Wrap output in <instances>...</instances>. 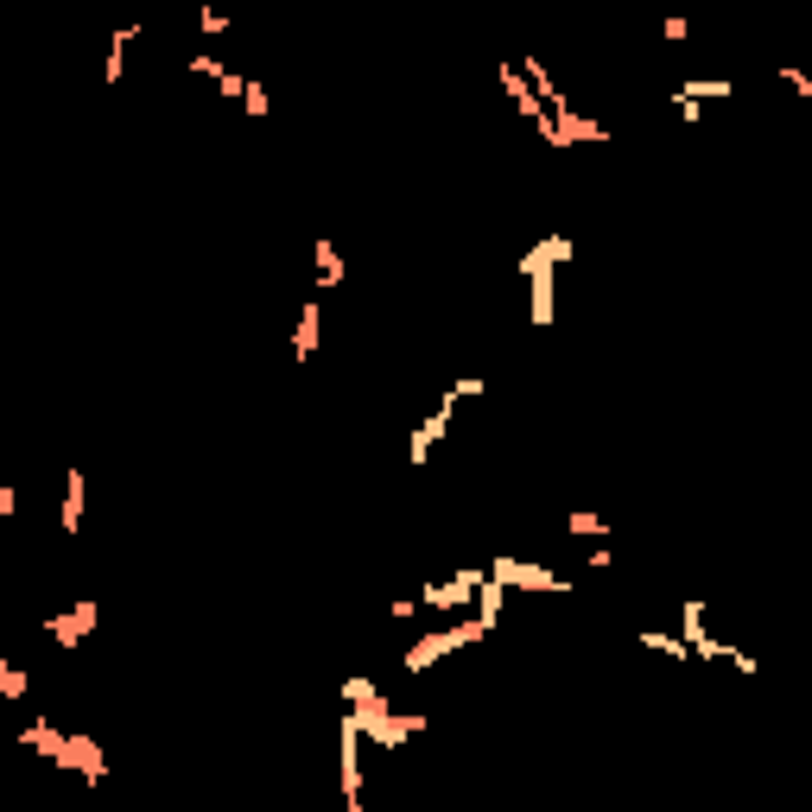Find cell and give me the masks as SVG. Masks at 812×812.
I'll return each instance as SVG.
<instances>
[{
  "mask_svg": "<svg viewBox=\"0 0 812 812\" xmlns=\"http://www.w3.org/2000/svg\"><path fill=\"white\" fill-rule=\"evenodd\" d=\"M96 629H101V603H96V597H76V603H64V609H51V616H45V634L64 648V654H76Z\"/></svg>",
  "mask_w": 812,
  "mask_h": 812,
  "instance_id": "obj_6",
  "label": "cell"
},
{
  "mask_svg": "<svg viewBox=\"0 0 812 812\" xmlns=\"http://www.w3.org/2000/svg\"><path fill=\"white\" fill-rule=\"evenodd\" d=\"M350 812H368V800H355V806H350Z\"/></svg>",
  "mask_w": 812,
  "mask_h": 812,
  "instance_id": "obj_28",
  "label": "cell"
},
{
  "mask_svg": "<svg viewBox=\"0 0 812 812\" xmlns=\"http://www.w3.org/2000/svg\"><path fill=\"white\" fill-rule=\"evenodd\" d=\"M32 698V673L13 654H0V705H25Z\"/></svg>",
  "mask_w": 812,
  "mask_h": 812,
  "instance_id": "obj_16",
  "label": "cell"
},
{
  "mask_svg": "<svg viewBox=\"0 0 812 812\" xmlns=\"http://www.w3.org/2000/svg\"><path fill=\"white\" fill-rule=\"evenodd\" d=\"M584 565H590V571H609V539H603V546H590V553H584Z\"/></svg>",
  "mask_w": 812,
  "mask_h": 812,
  "instance_id": "obj_27",
  "label": "cell"
},
{
  "mask_svg": "<svg viewBox=\"0 0 812 812\" xmlns=\"http://www.w3.org/2000/svg\"><path fill=\"white\" fill-rule=\"evenodd\" d=\"M184 71H191V76H203V83L216 89V83H223V71H228V64H223V57H216V51H191V57H184Z\"/></svg>",
  "mask_w": 812,
  "mask_h": 812,
  "instance_id": "obj_20",
  "label": "cell"
},
{
  "mask_svg": "<svg viewBox=\"0 0 812 812\" xmlns=\"http://www.w3.org/2000/svg\"><path fill=\"white\" fill-rule=\"evenodd\" d=\"M495 83L507 89V101H514V115H521V121H539V115H546V108H539V96H533V83L521 76V64H514V57H502V64H495Z\"/></svg>",
  "mask_w": 812,
  "mask_h": 812,
  "instance_id": "obj_12",
  "label": "cell"
},
{
  "mask_svg": "<svg viewBox=\"0 0 812 812\" xmlns=\"http://www.w3.org/2000/svg\"><path fill=\"white\" fill-rule=\"evenodd\" d=\"M578 242L571 235H539L527 254H514V279H527V324L546 330L558 318V274L571 267Z\"/></svg>",
  "mask_w": 812,
  "mask_h": 812,
  "instance_id": "obj_1",
  "label": "cell"
},
{
  "mask_svg": "<svg viewBox=\"0 0 812 812\" xmlns=\"http://www.w3.org/2000/svg\"><path fill=\"white\" fill-rule=\"evenodd\" d=\"M343 717L355 724V736H362V742H375V749H387V756H394V749H406L413 736L431 730V710H400V705H387V692H381L375 705H350Z\"/></svg>",
  "mask_w": 812,
  "mask_h": 812,
  "instance_id": "obj_2",
  "label": "cell"
},
{
  "mask_svg": "<svg viewBox=\"0 0 812 812\" xmlns=\"http://www.w3.org/2000/svg\"><path fill=\"white\" fill-rule=\"evenodd\" d=\"M13 514H20V489H13V482H0V521H13Z\"/></svg>",
  "mask_w": 812,
  "mask_h": 812,
  "instance_id": "obj_26",
  "label": "cell"
},
{
  "mask_svg": "<svg viewBox=\"0 0 812 812\" xmlns=\"http://www.w3.org/2000/svg\"><path fill=\"white\" fill-rule=\"evenodd\" d=\"M242 89H248V76H242V71H223V83H216V96H223V101H242Z\"/></svg>",
  "mask_w": 812,
  "mask_h": 812,
  "instance_id": "obj_23",
  "label": "cell"
},
{
  "mask_svg": "<svg viewBox=\"0 0 812 812\" xmlns=\"http://www.w3.org/2000/svg\"><path fill=\"white\" fill-rule=\"evenodd\" d=\"M445 431H451V419H445V413H426L419 426L406 431V463H413V470L431 463V451H438V438H445Z\"/></svg>",
  "mask_w": 812,
  "mask_h": 812,
  "instance_id": "obj_13",
  "label": "cell"
},
{
  "mask_svg": "<svg viewBox=\"0 0 812 812\" xmlns=\"http://www.w3.org/2000/svg\"><path fill=\"white\" fill-rule=\"evenodd\" d=\"M781 83H787V89H793L800 101H812V76H806V71H793V64H781Z\"/></svg>",
  "mask_w": 812,
  "mask_h": 812,
  "instance_id": "obj_22",
  "label": "cell"
},
{
  "mask_svg": "<svg viewBox=\"0 0 812 812\" xmlns=\"http://www.w3.org/2000/svg\"><path fill=\"white\" fill-rule=\"evenodd\" d=\"M489 584H502V590H539V597H571V578L553 571V565H539V558H489L482 565Z\"/></svg>",
  "mask_w": 812,
  "mask_h": 812,
  "instance_id": "obj_4",
  "label": "cell"
},
{
  "mask_svg": "<svg viewBox=\"0 0 812 812\" xmlns=\"http://www.w3.org/2000/svg\"><path fill=\"white\" fill-rule=\"evenodd\" d=\"M482 584H489V571H482V565H457L451 578L426 584V590H413V597H419V609H457V616H470Z\"/></svg>",
  "mask_w": 812,
  "mask_h": 812,
  "instance_id": "obj_5",
  "label": "cell"
},
{
  "mask_svg": "<svg viewBox=\"0 0 812 812\" xmlns=\"http://www.w3.org/2000/svg\"><path fill=\"white\" fill-rule=\"evenodd\" d=\"M685 32H692V25H685L680 13H666V20H660V39H666V45H685Z\"/></svg>",
  "mask_w": 812,
  "mask_h": 812,
  "instance_id": "obj_24",
  "label": "cell"
},
{
  "mask_svg": "<svg viewBox=\"0 0 812 812\" xmlns=\"http://www.w3.org/2000/svg\"><path fill=\"white\" fill-rule=\"evenodd\" d=\"M235 108H242L248 121H267V115H274V96H267V83H260V76H248V89H242V101H235Z\"/></svg>",
  "mask_w": 812,
  "mask_h": 812,
  "instance_id": "obj_17",
  "label": "cell"
},
{
  "mask_svg": "<svg viewBox=\"0 0 812 812\" xmlns=\"http://www.w3.org/2000/svg\"><path fill=\"white\" fill-rule=\"evenodd\" d=\"M730 96H736L730 76H685V83H673V115H680V121H698L705 101H730Z\"/></svg>",
  "mask_w": 812,
  "mask_h": 812,
  "instance_id": "obj_9",
  "label": "cell"
},
{
  "mask_svg": "<svg viewBox=\"0 0 812 812\" xmlns=\"http://www.w3.org/2000/svg\"><path fill=\"white\" fill-rule=\"evenodd\" d=\"M477 641H489V629H482L477 616H457V622H445V629H431V634H419V641H406L400 673H406V680H426L438 660L463 654V648H477Z\"/></svg>",
  "mask_w": 812,
  "mask_h": 812,
  "instance_id": "obj_3",
  "label": "cell"
},
{
  "mask_svg": "<svg viewBox=\"0 0 812 812\" xmlns=\"http://www.w3.org/2000/svg\"><path fill=\"white\" fill-rule=\"evenodd\" d=\"M565 533H578V539H609V521L590 514V507H571V514H565Z\"/></svg>",
  "mask_w": 812,
  "mask_h": 812,
  "instance_id": "obj_18",
  "label": "cell"
},
{
  "mask_svg": "<svg viewBox=\"0 0 812 812\" xmlns=\"http://www.w3.org/2000/svg\"><path fill=\"white\" fill-rule=\"evenodd\" d=\"M311 274H318V286H324V292H336V286H343V274H350L330 235H318V242H311Z\"/></svg>",
  "mask_w": 812,
  "mask_h": 812,
  "instance_id": "obj_15",
  "label": "cell"
},
{
  "mask_svg": "<svg viewBox=\"0 0 812 812\" xmlns=\"http://www.w3.org/2000/svg\"><path fill=\"white\" fill-rule=\"evenodd\" d=\"M197 25H203V39H223V32H228V13L203 0V7H197Z\"/></svg>",
  "mask_w": 812,
  "mask_h": 812,
  "instance_id": "obj_21",
  "label": "cell"
},
{
  "mask_svg": "<svg viewBox=\"0 0 812 812\" xmlns=\"http://www.w3.org/2000/svg\"><path fill=\"white\" fill-rule=\"evenodd\" d=\"M292 362H311V355L324 350V299H304L299 318H292Z\"/></svg>",
  "mask_w": 812,
  "mask_h": 812,
  "instance_id": "obj_11",
  "label": "cell"
},
{
  "mask_svg": "<svg viewBox=\"0 0 812 812\" xmlns=\"http://www.w3.org/2000/svg\"><path fill=\"white\" fill-rule=\"evenodd\" d=\"M0 710H7V705H0Z\"/></svg>",
  "mask_w": 812,
  "mask_h": 812,
  "instance_id": "obj_29",
  "label": "cell"
},
{
  "mask_svg": "<svg viewBox=\"0 0 812 812\" xmlns=\"http://www.w3.org/2000/svg\"><path fill=\"white\" fill-rule=\"evenodd\" d=\"M336 787H343V806L362 800V787H368V768H362V736H355L350 717H336Z\"/></svg>",
  "mask_w": 812,
  "mask_h": 812,
  "instance_id": "obj_8",
  "label": "cell"
},
{
  "mask_svg": "<svg viewBox=\"0 0 812 812\" xmlns=\"http://www.w3.org/2000/svg\"><path fill=\"white\" fill-rule=\"evenodd\" d=\"M634 641H641L648 654H666V660H692V654H685V641H680V634H666V629H641V634H634Z\"/></svg>",
  "mask_w": 812,
  "mask_h": 812,
  "instance_id": "obj_19",
  "label": "cell"
},
{
  "mask_svg": "<svg viewBox=\"0 0 812 812\" xmlns=\"http://www.w3.org/2000/svg\"><path fill=\"white\" fill-rule=\"evenodd\" d=\"M413 616H419V597H394L387 603V622H413Z\"/></svg>",
  "mask_w": 812,
  "mask_h": 812,
  "instance_id": "obj_25",
  "label": "cell"
},
{
  "mask_svg": "<svg viewBox=\"0 0 812 812\" xmlns=\"http://www.w3.org/2000/svg\"><path fill=\"white\" fill-rule=\"evenodd\" d=\"M140 32H147V25H115V39H108V51H101V83H108V89L127 76V45H133Z\"/></svg>",
  "mask_w": 812,
  "mask_h": 812,
  "instance_id": "obj_14",
  "label": "cell"
},
{
  "mask_svg": "<svg viewBox=\"0 0 812 812\" xmlns=\"http://www.w3.org/2000/svg\"><path fill=\"white\" fill-rule=\"evenodd\" d=\"M83 514H89V470L71 463V470H64V495H57V533L76 539V533H83Z\"/></svg>",
  "mask_w": 812,
  "mask_h": 812,
  "instance_id": "obj_10",
  "label": "cell"
},
{
  "mask_svg": "<svg viewBox=\"0 0 812 812\" xmlns=\"http://www.w3.org/2000/svg\"><path fill=\"white\" fill-rule=\"evenodd\" d=\"M57 774H76L83 787H101V781H108V749H101V736L64 730V761H57Z\"/></svg>",
  "mask_w": 812,
  "mask_h": 812,
  "instance_id": "obj_7",
  "label": "cell"
}]
</instances>
